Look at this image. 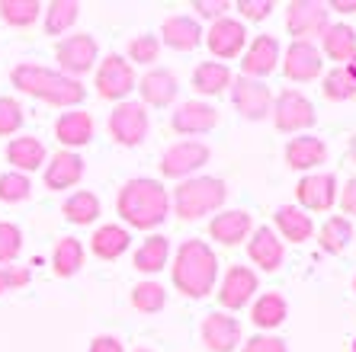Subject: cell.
<instances>
[{
  "mask_svg": "<svg viewBox=\"0 0 356 352\" xmlns=\"http://www.w3.org/2000/svg\"><path fill=\"white\" fill-rule=\"evenodd\" d=\"M10 83L26 97H35L42 103H49V106L61 109H74L87 99V87L81 81L42 65H17L10 71Z\"/></svg>",
  "mask_w": 356,
  "mask_h": 352,
  "instance_id": "cell-1",
  "label": "cell"
},
{
  "mask_svg": "<svg viewBox=\"0 0 356 352\" xmlns=\"http://www.w3.org/2000/svg\"><path fill=\"white\" fill-rule=\"evenodd\" d=\"M116 212L129 228L151 231L167 221V215H170V196H167L164 183L148 180V176H135V180H129L119 189Z\"/></svg>",
  "mask_w": 356,
  "mask_h": 352,
  "instance_id": "cell-2",
  "label": "cell"
},
{
  "mask_svg": "<svg viewBox=\"0 0 356 352\" xmlns=\"http://www.w3.org/2000/svg\"><path fill=\"white\" fill-rule=\"evenodd\" d=\"M174 285L180 295L193 298V301H199V298H206L216 292V282H218V260L216 253H212V246L206 244V240H183L180 246H177V262H174Z\"/></svg>",
  "mask_w": 356,
  "mask_h": 352,
  "instance_id": "cell-3",
  "label": "cell"
},
{
  "mask_svg": "<svg viewBox=\"0 0 356 352\" xmlns=\"http://www.w3.org/2000/svg\"><path fill=\"white\" fill-rule=\"evenodd\" d=\"M225 199H228V186H225V180H218V176H190V180H183L180 186L174 189L170 205H174L177 218H183V221H196V218H202V215L218 212V208L225 205Z\"/></svg>",
  "mask_w": 356,
  "mask_h": 352,
  "instance_id": "cell-4",
  "label": "cell"
},
{
  "mask_svg": "<svg viewBox=\"0 0 356 352\" xmlns=\"http://www.w3.org/2000/svg\"><path fill=\"white\" fill-rule=\"evenodd\" d=\"M148 128H151V119H148V109L141 103H116V109L109 112V135L116 144L122 148H138L141 141L148 138Z\"/></svg>",
  "mask_w": 356,
  "mask_h": 352,
  "instance_id": "cell-5",
  "label": "cell"
},
{
  "mask_svg": "<svg viewBox=\"0 0 356 352\" xmlns=\"http://www.w3.org/2000/svg\"><path fill=\"white\" fill-rule=\"evenodd\" d=\"M138 87V77H135V67L125 61L122 55H106L99 61L97 71V93L103 99H113V103H125V97Z\"/></svg>",
  "mask_w": 356,
  "mask_h": 352,
  "instance_id": "cell-6",
  "label": "cell"
},
{
  "mask_svg": "<svg viewBox=\"0 0 356 352\" xmlns=\"http://www.w3.org/2000/svg\"><path fill=\"white\" fill-rule=\"evenodd\" d=\"M318 122V112L312 106V99L298 90H282L273 99V125L286 135H296V131H305Z\"/></svg>",
  "mask_w": 356,
  "mask_h": 352,
  "instance_id": "cell-7",
  "label": "cell"
},
{
  "mask_svg": "<svg viewBox=\"0 0 356 352\" xmlns=\"http://www.w3.org/2000/svg\"><path fill=\"white\" fill-rule=\"evenodd\" d=\"M212 151L202 141H177L161 157V173L167 180H190L202 164H209Z\"/></svg>",
  "mask_w": 356,
  "mask_h": 352,
  "instance_id": "cell-8",
  "label": "cell"
},
{
  "mask_svg": "<svg viewBox=\"0 0 356 352\" xmlns=\"http://www.w3.org/2000/svg\"><path fill=\"white\" fill-rule=\"evenodd\" d=\"M99 49H97V39L87 33H77V35H67V39L58 42V49H55V61H58V71L67 77H81L87 74L97 61Z\"/></svg>",
  "mask_w": 356,
  "mask_h": 352,
  "instance_id": "cell-9",
  "label": "cell"
},
{
  "mask_svg": "<svg viewBox=\"0 0 356 352\" xmlns=\"http://www.w3.org/2000/svg\"><path fill=\"white\" fill-rule=\"evenodd\" d=\"M327 3L318 0H292L286 7V29L296 35V42H312L327 29Z\"/></svg>",
  "mask_w": 356,
  "mask_h": 352,
  "instance_id": "cell-10",
  "label": "cell"
},
{
  "mask_svg": "<svg viewBox=\"0 0 356 352\" xmlns=\"http://www.w3.org/2000/svg\"><path fill=\"white\" fill-rule=\"evenodd\" d=\"M199 336H202V343H206L209 352H234L244 343L241 320L225 311L206 314V317H202V327H199Z\"/></svg>",
  "mask_w": 356,
  "mask_h": 352,
  "instance_id": "cell-11",
  "label": "cell"
},
{
  "mask_svg": "<svg viewBox=\"0 0 356 352\" xmlns=\"http://www.w3.org/2000/svg\"><path fill=\"white\" fill-rule=\"evenodd\" d=\"M232 99H234V109H238L244 119L250 122H260L266 115L273 112V97L266 90L264 81H254V77H234L232 81Z\"/></svg>",
  "mask_w": 356,
  "mask_h": 352,
  "instance_id": "cell-12",
  "label": "cell"
},
{
  "mask_svg": "<svg viewBox=\"0 0 356 352\" xmlns=\"http://www.w3.org/2000/svg\"><path fill=\"white\" fill-rule=\"evenodd\" d=\"M257 285L260 278L250 266H228V272L222 276V285H218V304L228 311H241L250 304Z\"/></svg>",
  "mask_w": 356,
  "mask_h": 352,
  "instance_id": "cell-13",
  "label": "cell"
},
{
  "mask_svg": "<svg viewBox=\"0 0 356 352\" xmlns=\"http://www.w3.org/2000/svg\"><path fill=\"white\" fill-rule=\"evenodd\" d=\"M296 199L302 212H327L337 202V176L334 173H308L298 180Z\"/></svg>",
  "mask_w": 356,
  "mask_h": 352,
  "instance_id": "cell-14",
  "label": "cell"
},
{
  "mask_svg": "<svg viewBox=\"0 0 356 352\" xmlns=\"http://www.w3.org/2000/svg\"><path fill=\"white\" fill-rule=\"evenodd\" d=\"M206 45L209 51L216 58H225V61H232V58L244 55V49H248V29H244V23L234 17H222L212 23V29L206 33Z\"/></svg>",
  "mask_w": 356,
  "mask_h": 352,
  "instance_id": "cell-15",
  "label": "cell"
},
{
  "mask_svg": "<svg viewBox=\"0 0 356 352\" xmlns=\"http://www.w3.org/2000/svg\"><path fill=\"white\" fill-rule=\"evenodd\" d=\"M321 67H324V58L315 42H292L286 49V58H282V71L296 83H308L315 77H321Z\"/></svg>",
  "mask_w": 356,
  "mask_h": 352,
  "instance_id": "cell-16",
  "label": "cell"
},
{
  "mask_svg": "<svg viewBox=\"0 0 356 352\" xmlns=\"http://www.w3.org/2000/svg\"><path fill=\"white\" fill-rule=\"evenodd\" d=\"M276 61H280V42L273 35H254V42L241 55V71H244V77L260 81V77L273 74Z\"/></svg>",
  "mask_w": 356,
  "mask_h": 352,
  "instance_id": "cell-17",
  "label": "cell"
},
{
  "mask_svg": "<svg viewBox=\"0 0 356 352\" xmlns=\"http://www.w3.org/2000/svg\"><path fill=\"white\" fill-rule=\"evenodd\" d=\"M135 90L141 93V106H170L177 99V90H180V83H177V74L174 71H167V67H151L148 74L138 81Z\"/></svg>",
  "mask_w": 356,
  "mask_h": 352,
  "instance_id": "cell-18",
  "label": "cell"
},
{
  "mask_svg": "<svg viewBox=\"0 0 356 352\" xmlns=\"http://www.w3.org/2000/svg\"><path fill=\"white\" fill-rule=\"evenodd\" d=\"M170 125H174V131H180V135H206V131H212L218 125V109L202 103V99H190V103H180V106H177Z\"/></svg>",
  "mask_w": 356,
  "mask_h": 352,
  "instance_id": "cell-19",
  "label": "cell"
},
{
  "mask_svg": "<svg viewBox=\"0 0 356 352\" xmlns=\"http://www.w3.org/2000/svg\"><path fill=\"white\" fill-rule=\"evenodd\" d=\"M248 256L264 272H276L282 266V260H286V246H282L280 234L273 228H257L254 237L248 240Z\"/></svg>",
  "mask_w": 356,
  "mask_h": 352,
  "instance_id": "cell-20",
  "label": "cell"
},
{
  "mask_svg": "<svg viewBox=\"0 0 356 352\" xmlns=\"http://www.w3.org/2000/svg\"><path fill=\"white\" fill-rule=\"evenodd\" d=\"M55 138L65 144V151L83 148L93 141V115L83 112V109H71V112H61L58 122H55Z\"/></svg>",
  "mask_w": 356,
  "mask_h": 352,
  "instance_id": "cell-21",
  "label": "cell"
},
{
  "mask_svg": "<svg viewBox=\"0 0 356 352\" xmlns=\"http://www.w3.org/2000/svg\"><path fill=\"white\" fill-rule=\"evenodd\" d=\"M209 237L218 240L225 246H238L241 240L250 237V215L232 208V212H218L212 221H209Z\"/></svg>",
  "mask_w": 356,
  "mask_h": 352,
  "instance_id": "cell-22",
  "label": "cell"
},
{
  "mask_svg": "<svg viewBox=\"0 0 356 352\" xmlns=\"http://www.w3.org/2000/svg\"><path fill=\"white\" fill-rule=\"evenodd\" d=\"M324 160H327V144L321 138H315V135H298V138H292L286 144V164L292 170H302V173L315 170Z\"/></svg>",
  "mask_w": 356,
  "mask_h": 352,
  "instance_id": "cell-23",
  "label": "cell"
},
{
  "mask_svg": "<svg viewBox=\"0 0 356 352\" xmlns=\"http://www.w3.org/2000/svg\"><path fill=\"white\" fill-rule=\"evenodd\" d=\"M83 176V160L74 154V151H58L51 154L49 167H45V186L61 192V189L77 186Z\"/></svg>",
  "mask_w": 356,
  "mask_h": 352,
  "instance_id": "cell-24",
  "label": "cell"
},
{
  "mask_svg": "<svg viewBox=\"0 0 356 352\" xmlns=\"http://www.w3.org/2000/svg\"><path fill=\"white\" fill-rule=\"evenodd\" d=\"M161 42L174 51H193L202 42V26L193 17H167L161 26Z\"/></svg>",
  "mask_w": 356,
  "mask_h": 352,
  "instance_id": "cell-25",
  "label": "cell"
},
{
  "mask_svg": "<svg viewBox=\"0 0 356 352\" xmlns=\"http://www.w3.org/2000/svg\"><path fill=\"white\" fill-rule=\"evenodd\" d=\"M7 160L13 164L17 173H33L45 164V144L33 135H19V138H10L7 144Z\"/></svg>",
  "mask_w": 356,
  "mask_h": 352,
  "instance_id": "cell-26",
  "label": "cell"
},
{
  "mask_svg": "<svg viewBox=\"0 0 356 352\" xmlns=\"http://www.w3.org/2000/svg\"><path fill=\"white\" fill-rule=\"evenodd\" d=\"M276 228H280V234L286 240H292V244H305L312 234H315V221H312V215L302 212L298 205H280L273 215Z\"/></svg>",
  "mask_w": 356,
  "mask_h": 352,
  "instance_id": "cell-27",
  "label": "cell"
},
{
  "mask_svg": "<svg viewBox=\"0 0 356 352\" xmlns=\"http://www.w3.org/2000/svg\"><path fill=\"white\" fill-rule=\"evenodd\" d=\"M167 260H170V240L164 234H151L148 240L138 244V250L132 256V266L141 276H154V272H161L167 266Z\"/></svg>",
  "mask_w": 356,
  "mask_h": 352,
  "instance_id": "cell-28",
  "label": "cell"
},
{
  "mask_svg": "<svg viewBox=\"0 0 356 352\" xmlns=\"http://www.w3.org/2000/svg\"><path fill=\"white\" fill-rule=\"evenodd\" d=\"M129 244H132V234L122 224H99V231H93L90 237V250L97 260H119L129 250Z\"/></svg>",
  "mask_w": 356,
  "mask_h": 352,
  "instance_id": "cell-29",
  "label": "cell"
},
{
  "mask_svg": "<svg viewBox=\"0 0 356 352\" xmlns=\"http://www.w3.org/2000/svg\"><path fill=\"white\" fill-rule=\"evenodd\" d=\"M321 42H324V55L331 58V61H340V67L350 65L356 58V29L353 26H347V23L327 26Z\"/></svg>",
  "mask_w": 356,
  "mask_h": 352,
  "instance_id": "cell-30",
  "label": "cell"
},
{
  "mask_svg": "<svg viewBox=\"0 0 356 352\" xmlns=\"http://www.w3.org/2000/svg\"><path fill=\"white\" fill-rule=\"evenodd\" d=\"M232 81H234V74L222 61H202L193 71V90L202 93V97H218V93H225L232 87Z\"/></svg>",
  "mask_w": 356,
  "mask_h": 352,
  "instance_id": "cell-31",
  "label": "cell"
},
{
  "mask_svg": "<svg viewBox=\"0 0 356 352\" xmlns=\"http://www.w3.org/2000/svg\"><path fill=\"white\" fill-rule=\"evenodd\" d=\"M286 317H289V304H286V298L280 292H264L254 301V311H250V320L264 330H276Z\"/></svg>",
  "mask_w": 356,
  "mask_h": 352,
  "instance_id": "cell-32",
  "label": "cell"
},
{
  "mask_svg": "<svg viewBox=\"0 0 356 352\" xmlns=\"http://www.w3.org/2000/svg\"><path fill=\"white\" fill-rule=\"evenodd\" d=\"M51 266H55V276L61 278L77 276L83 266V244L77 237H61L51 253Z\"/></svg>",
  "mask_w": 356,
  "mask_h": 352,
  "instance_id": "cell-33",
  "label": "cell"
},
{
  "mask_svg": "<svg viewBox=\"0 0 356 352\" xmlns=\"http://www.w3.org/2000/svg\"><path fill=\"white\" fill-rule=\"evenodd\" d=\"M318 240H321L324 253H343L350 246V240H353V224H350V218H343V215L327 218V221L321 224V231H318Z\"/></svg>",
  "mask_w": 356,
  "mask_h": 352,
  "instance_id": "cell-34",
  "label": "cell"
},
{
  "mask_svg": "<svg viewBox=\"0 0 356 352\" xmlns=\"http://www.w3.org/2000/svg\"><path fill=\"white\" fill-rule=\"evenodd\" d=\"M61 215L71 224H93L99 218V199L87 189H81V192H74V196H67L61 202Z\"/></svg>",
  "mask_w": 356,
  "mask_h": 352,
  "instance_id": "cell-35",
  "label": "cell"
},
{
  "mask_svg": "<svg viewBox=\"0 0 356 352\" xmlns=\"http://www.w3.org/2000/svg\"><path fill=\"white\" fill-rule=\"evenodd\" d=\"M321 93L331 99V103H347V99H353L356 97V77H353V71H350L347 65H343V67L337 65L331 74H324Z\"/></svg>",
  "mask_w": 356,
  "mask_h": 352,
  "instance_id": "cell-36",
  "label": "cell"
},
{
  "mask_svg": "<svg viewBox=\"0 0 356 352\" xmlns=\"http://www.w3.org/2000/svg\"><path fill=\"white\" fill-rule=\"evenodd\" d=\"M77 13L81 7L74 0H51L45 7V35H65L77 23Z\"/></svg>",
  "mask_w": 356,
  "mask_h": 352,
  "instance_id": "cell-37",
  "label": "cell"
},
{
  "mask_svg": "<svg viewBox=\"0 0 356 352\" xmlns=\"http://www.w3.org/2000/svg\"><path fill=\"white\" fill-rule=\"evenodd\" d=\"M42 10L45 7H42L39 0H0V17H3V23L17 26V29L33 26Z\"/></svg>",
  "mask_w": 356,
  "mask_h": 352,
  "instance_id": "cell-38",
  "label": "cell"
},
{
  "mask_svg": "<svg viewBox=\"0 0 356 352\" xmlns=\"http://www.w3.org/2000/svg\"><path fill=\"white\" fill-rule=\"evenodd\" d=\"M132 304H135V311H141V314H158V311H164L167 292L158 282H138L132 288Z\"/></svg>",
  "mask_w": 356,
  "mask_h": 352,
  "instance_id": "cell-39",
  "label": "cell"
},
{
  "mask_svg": "<svg viewBox=\"0 0 356 352\" xmlns=\"http://www.w3.org/2000/svg\"><path fill=\"white\" fill-rule=\"evenodd\" d=\"M29 192H33V183H29V176L26 173H0V202H26L29 199Z\"/></svg>",
  "mask_w": 356,
  "mask_h": 352,
  "instance_id": "cell-40",
  "label": "cell"
},
{
  "mask_svg": "<svg viewBox=\"0 0 356 352\" xmlns=\"http://www.w3.org/2000/svg\"><path fill=\"white\" fill-rule=\"evenodd\" d=\"M23 250V231L13 221H0V266L13 262Z\"/></svg>",
  "mask_w": 356,
  "mask_h": 352,
  "instance_id": "cell-41",
  "label": "cell"
},
{
  "mask_svg": "<svg viewBox=\"0 0 356 352\" xmlns=\"http://www.w3.org/2000/svg\"><path fill=\"white\" fill-rule=\"evenodd\" d=\"M158 51H161L158 35H135L129 42V65H151V61H158Z\"/></svg>",
  "mask_w": 356,
  "mask_h": 352,
  "instance_id": "cell-42",
  "label": "cell"
},
{
  "mask_svg": "<svg viewBox=\"0 0 356 352\" xmlns=\"http://www.w3.org/2000/svg\"><path fill=\"white\" fill-rule=\"evenodd\" d=\"M23 128V106L13 97H0V135H17Z\"/></svg>",
  "mask_w": 356,
  "mask_h": 352,
  "instance_id": "cell-43",
  "label": "cell"
},
{
  "mask_svg": "<svg viewBox=\"0 0 356 352\" xmlns=\"http://www.w3.org/2000/svg\"><path fill=\"white\" fill-rule=\"evenodd\" d=\"M234 10H238L244 19H250V23H264V19L276 10V3L273 0H238Z\"/></svg>",
  "mask_w": 356,
  "mask_h": 352,
  "instance_id": "cell-44",
  "label": "cell"
},
{
  "mask_svg": "<svg viewBox=\"0 0 356 352\" xmlns=\"http://www.w3.org/2000/svg\"><path fill=\"white\" fill-rule=\"evenodd\" d=\"M241 352H289L286 340L273 333H260V336H250L248 343H241Z\"/></svg>",
  "mask_w": 356,
  "mask_h": 352,
  "instance_id": "cell-45",
  "label": "cell"
},
{
  "mask_svg": "<svg viewBox=\"0 0 356 352\" xmlns=\"http://www.w3.org/2000/svg\"><path fill=\"white\" fill-rule=\"evenodd\" d=\"M193 10H196L202 19H212V23H216V19L228 17L232 3H228V0H196V3H193Z\"/></svg>",
  "mask_w": 356,
  "mask_h": 352,
  "instance_id": "cell-46",
  "label": "cell"
},
{
  "mask_svg": "<svg viewBox=\"0 0 356 352\" xmlns=\"http://www.w3.org/2000/svg\"><path fill=\"white\" fill-rule=\"evenodd\" d=\"M7 278H10V292H17V288H26L33 282V269L29 266H7Z\"/></svg>",
  "mask_w": 356,
  "mask_h": 352,
  "instance_id": "cell-47",
  "label": "cell"
},
{
  "mask_svg": "<svg viewBox=\"0 0 356 352\" xmlns=\"http://www.w3.org/2000/svg\"><path fill=\"white\" fill-rule=\"evenodd\" d=\"M337 199H340V208L347 215H356V176L343 186V192H337Z\"/></svg>",
  "mask_w": 356,
  "mask_h": 352,
  "instance_id": "cell-48",
  "label": "cell"
},
{
  "mask_svg": "<svg viewBox=\"0 0 356 352\" xmlns=\"http://www.w3.org/2000/svg\"><path fill=\"white\" fill-rule=\"evenodd\" d=\"M87 352H125V346L119 343L116 336H97Z\"/></svg>",
  "mask_w": 356,
  "mask_h": 352,
  "instance_id": "cell-49",
  "label": "cell"
},
{
  "mask_svg": "<svg viewBox=\"0 0 356 352\" xmlns=\"http://www.w3.org/2000/svg\"><path fill=\"white\" fill-rule=\"evenodd\" d=\"M327 10H337V13H356V0H331Z\"/></svg>",
  "mask_w": 356,
  "mask_h": 352,
  "instance_id": "cell-50",
  "label": "cell"
},
{
  "mask_svg": "<svg viewBox=\"0 0 356 352\" xmlns=\"http://www.w3.org/2000/svg\"><path fill=\"white\" fill-rule=\"evenodd\" d=\"M10 292V278H7V266H0V295Z\"/></svg>",
  "mask_w": 356,
  "mask_h": 352,
  "instance_id": "cell-51",
  "label": "cell"
},
{
  "mask_svg": "<svg viewBox=\"0 0 356 352\" xmlns=\"http://www.w3.org/2000/svg\"><path fill=\"white\" fill-rule=\"evenodd\" d=\"M350 154H353V160H356V135H353V141H350Z\"/></svg>",
  "mask_w": 356,
  "mask_h": 352,
  "instance_id": "cell-52",
  "label": "cell"
},
{
  "mask_svg": "<svg viewBox=\"0 0 356 352\" xmlns=\"http://www.w3.org/2000/svg\"><path fill=\"white\" fill-rule=\"evenodd\" d=\"M347 67H350V71H353V77H356V58H353V61H350Z\"/></svg>",
  "mask_w": 356,
  "mask_h": 352,
  "instance_id": "cell-53",
  "label": "cell"
},
{
  "mask_svg": "<svg viewBox=\"0 0 356 352\" xmlns=\"http://www.w3.org/2000/svg\"><path fill=\"white\" fill-rule=\"evenodd\" d=\"M132 352H154V349H148V346H138V349H132Z\"/></svg>",
  "mask_w": 356,
  "mask_h": 352,
  "instance_id": "cell-54",
  "label": "cell"
},
{
  "mask_svg": "<svg viewBox=\"0 0 356 352\" xmlns=\"http://www.w3.org/2000/svg\"><path fill=\"white\" fill-rule=\"evenodd\" d=\"M353 292H356V278H353Z\"/></svg>",
  "mask_w": 356,
  "mask_h": 352,
  "instance_id": "cell-55",
  "label": "cell"
},
{
  "mask_svg": "<svg viewBox=\"0 0 356 352\" xmlns=\"http://www.w3.org/2000/svg\"><path fill=\"white\" fill-rule=\"evenodd\" d=\"M353 352H356V340H353Z\"/></svg>",
  "mask_w": 356,
  "mask_h": 352,
  "instance_id": "cell-56",
  "label": "cell"
}]
</instances>
